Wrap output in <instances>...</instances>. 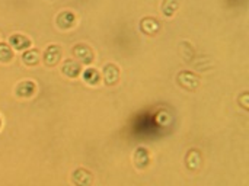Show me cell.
I'll use <instances>...</instances> for the list:
<instances>
[{"mask_svg":"<svg viewBox=\"0 0 249 186\" xmlns=\"http://www.w3.org/2000/svg\"><path fill=\"white\" fill-rule=\"evenodd\" d=\"M76 25V15L71 10H63L57 16V26L63 31L71 29Z\"/></svg>","mask_w":249,"mask_h":186,"instance_id":"8fae6325","label":"cell"},{"mask_svg":"<svg viewBox=\"0 0 249 186\" xmlns=\"http://www.w3.org/2000/svg\"><path fill=\"white\" fill-rule=\"evenodd\" d=\"M63 58V50L60 45L57 44H51L45 48L44 54H42V61L47 67H54L57 66Z\"/></svg>","mask_w":249,"mask_h":186,"instance_id":"7a4b0ae2","label":"cell"},{"mask_svg":"<svg viewBox=\"0 0 249 186\" xmlns=\"http://www.w3.org/2000/svg\"><path fill=\"white\" fill-rule=\"evenodd\" d=\"M179 6H181V0H163L162 6H160V10H162L163 16L172 17L178 12Z\"/></svg>","mask_w":249,"mask_h":186,"instance_id":"5bb4252c","label":"cell"},{"mask_svg":"<svg viewBox=\"0 0 249 186\" xmlns=\"http://www.w3.org/2000/svg\"><path fill=\"white\" fill-rule=\"evenodd\" d=\"M134 165L137 169H146L150 165V153L146 147H137L133 156Z\"/></svg>","mask_w":249,"mask_h":186,"instance_id":"7c38bea8","label":"cell"},{"mask_svg":"<svg viewBox=\"0 0 249 186\" xmlns=\"http://www.w3.org/2000/svg\"><path fill=\"white\" fill-rule=\"evenodd\" d=\"M36 92V85L32 82V80H22L16 85L15 87V93L18 98H22V99H28V98H32Z\"/></svg>","mask_w":249,"mask_h":186,"instance_id":"52a82bcc","label":"cell"},{"mask_svg":"<svg viewBox=\"0 0 249 186\" xmlns=\"http://www.w3.org/2000/svg\"><path fill=\"white\" fill-rule=\"evenodd\" d=\"M82 77H83V82L89 86H96L101 82V73L93 67H88L86 70H83Z\"/></svg>","mask_w":249,"mask_h":186,"instance_id":"4fadbf2b","label":"cell"},{"mask_svg":"<svg viewBox=\"0 0 249 186\" xmlns=\"http://www.w3.org/2000/svg\"><path fill=\"white\" fill-rule=\"evenodd\" d=\"M160 28H162L160 20L153 17V16H146V17H143L140 20V31L143 34H146V35L153 36V35H156L160 31Z\"/></svg>","mask_w":249,"mask_h":186,"instance_id":"277c9868","label":"cell"},{"mask_svg":"<svg viewBox=\"0 0 249 186\" xmlns=\"http://www.w3.org/2000/svg\"><path fill=\"white\" fill-rule=\"evenodd\" d=\"M22 63L28 67H34L39 63V51L35 48H29L22 54Z\"/></svg>","mask_w":249,"mask_h":186,"instance_id":"9a60e30c","label":"cell"},{"mask_svg":"<svg viewBox=\"0 0 249 186\" xmlns=\"http://www.w3.org/2000/svg\"><path fill=\"white\" fill-rule=\"evenodd\" d=\"M71 54L74 57V60H77L79 63L82 64H92L93 60H95V54L92 51V48L89 45H85V44H77L73 47L71 50Z\"/></svg>","mask_w":249,"mask_h":186,"instance_id":"3957f363","label":"cell"},{"mask_svg":"<svg viewBox=\"0 0 249 186\" xmlns=\"http://www.w3.org/2000/svg\"><path fill=\"white\" fill-rule=\"evenodd\" d=\"M61 73H63L66 77H69V79H76V77H79L80 73H82V66H80L79 61H76V60H73V58H67V60H64V63H63Z\"/></svg>","mask_w":249,"mask_h":186,"instance_id":"30bf717a","label":"cell"},{"mask_svg":"<svg viewBox=\"0 0 249 186\" xmlns=\"http://www.w3.org/2000/svg\"><path fill=\"white\" fill-rule=\"evenodd\" d=\"M239 102H242V108L244 109H248L249 103H248V93H242V96L238 99Z\"/></svg>","mask_w":249,"mask_h":186,"instance_id":"e0dca14e","label":"cell"},{"mask_svg":"<svg viewBox=\"0 0 249 186\" xmlns=\"http://www.w3.org/2000/svg\"><path fill=\"white\" fill-rule=\"evenodd\" d=\"M101 77L104 79L107 86H114L120 80V68L112 63L105 64V67L102 68V76Z\"/></svg>","mask_w":249,"mask_h":186,"instance_id":"8992f818","label":"cell"},{"mask_svg":"<svg viewBox=\"0 0 249 186\" xmlns=\"http://www.w3.org/2000/svg\"><path fill=\"white\" fill-rule=\"evenodd\" d=\"M203 165V154L200 150L193 149L185 156V166L190 172H198Z\"/></svg>","mask_w":249,"mask_h":186,"instance_id":"5b68a950","label":"cell"},{"mask_svg":"<svg viewBox=\"0 0 249 186\" xmlns=\"http://www.w3.org/2000/svg\"><path fill=\"white\" fill-rule=\"evenodd\" d=\"M15 54H13V50L9 44L6 42H0V63H10L13 60Z\"/></svg>","mask_w":249,"mask_h":186,"instance_id":"2e32d148","label":"cell"},{"mask_svg":"<svg viewBox=\"0 0 249 186\" xmlns=\"http://www.w3.org/2000/svg\"><path fill=\"white\" fill-rule=\"evenodd\" d=\"M177 82H178V85L182 89H185L188 92L197 90L200 87V85H201L200 76L196 74V73H193V71H179L177 74Z\"/></svg>","mask_w":249,"mask_h":186,"instance_id":"6da1fadb","label":"cell"},{"mask_svg":"<svg viewBox=\"0 0 249 186\" xmlns=\"http://www.w3.org/2000/svg\"><path fill=\"white\" fill-rule=\"evenodd\" d=\"M0 128H1V118H0Z\"/></svg>","mask_w":249,"mask_h":186,"instance_id":"ac0fdd59","label":"cell"},{"mask_svg":"<svg viewBox=\"0 0 249 186\" xmlns=\"http://www.w3.org/2000/svg\"><path fill=\"white\" fill-rule=\"evenodd\" d=\"M9 45L16 51H26L32 47V41L23 34H13L9 36Z\"/></svg>","mask_w":249,"mask_h":186,"instance_id":"9c48e42d","label":"cell"},{"mask_svg":"<svg viewBox=\"0 0 249 186\" xmlns=\"http://www.w3.org/2000/svg\"><path fill=\"white\" fill-rule=\"evenodd\" d=\"M71 182L76 186H90L93 182V175L90 170L79 168L71 175Z\"/></svg>","mask_w":249,"mask_h":186,"instance_id":"ba28073f","label":"cell"}]
</instances>
